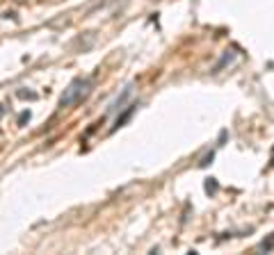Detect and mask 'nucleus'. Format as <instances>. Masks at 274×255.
I'll list each match as a JSON object with an SVG mask.
<instances>
[{
    "label": "nucleus",
    "instance_id": "f257e3e1",
    "mask_svg": "<svg viewBox=\"0 0 274 255\" xmlns=\"http://www.w3.org/2000/svg\"><path fill=\"white\" fill-rule=\"evenodd\" d=\"M89 87H91V82L89 80H82V77H78V80H73L71 84L64 89V94H62V98H59V107H71V105H76V103H80L82 98H85L87 94H89Z\"/></svg>",
    "mask_w": 274,
    "mask_h": 255
},
{
    "label": "nucleus",
    "instance_id": "7ed1b4c3",
    "mask_svg": "<svg viewBox=\"0 0 274 255\" xmlns=\"http://www.w3.org/2000/svg\"><path fill=\"white\" fill-rule=\"evenodd\" d=\"M272 246H274V235L269 237L267 241H263V244H260V248H263V250H269V248H272Z\"/></svg>",
    "mask_w": 274,
    "mask_h": 255
},
{
    "label": "nucleus",
    "instance_id": "f03ea898",
    "mask_svg": "<svg viewBox=\"0 0 274 255\" xmlns=\"http://www.w3.org/2000/svg\"><path fill=\"white\" fill-rule=\"evenodd\" d=\"M132 109H135V105H130V107H128V109H126V112H123V114H121V116H119V118H117V125H123V123H126V121H128V118H130Z\"/></svg>",
    "mask_w": 274,
    "mask_h": 255
}]
</instances>
